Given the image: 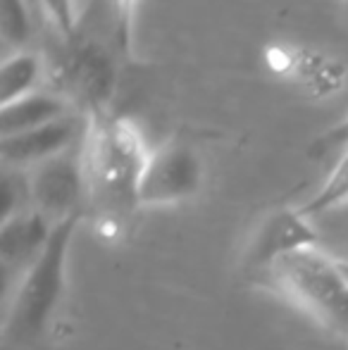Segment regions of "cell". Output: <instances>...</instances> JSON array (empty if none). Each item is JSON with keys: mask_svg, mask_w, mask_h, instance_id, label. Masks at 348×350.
<instances>
[{"mask_svg": "<svg viewBox=\"0 0 348 350\" xmlns=\"http://www.w3.org/2000/svg\"><path fill=\"white\" fill-rule=\"evenodd\" d=\"M203 186V162L181 141H168L150 150L139 186L141 208H165L193 198Z\"/></svg>", "mask_w": 348, "mask_h": 350, "instance_id": "cell-6", "label": "cell"}, {"mask_svg": "<svg viewBox=\"0 0 348 350\" xmlns=\"http://www.w3.org/2000/svg\"><path fill=\"white\" fill-rule=\"evenodd\" d=\"M267 272L291 303L348 341V281L336 258L322 248L303 250L279 260Z\"/></svg>", "mask_w": 348, "mask_h": 350, "instance_id": "cell-3", "label": "cell"}, {"mask_svg": "<svg viewBox=\"0 0 348 350\" xmlns=\"http://www.w3.org/2000/svg\"><path fill=\"white\" fill-rule=\"evenodd\" d=\"M79 215L53 226L43 253L19 277L14 295L5 310L3 329L14 341H34L55 314L67 284V260Z\"/></svg>", "mask_w": 348, "mask_h": 350, "instance_id": "cell-2", "label": "cell"}, {"mask_svg": "<svg viewBox=\"0 0 348 350\" xmlns=\"http://www.w3.org/2000/svg\"><path fill=\"white\" fill-rule=\"evenodd\" d=\"M86 136L81 143L88 200L103 215L122 217L139 205V186L150 150L139 129L110 110L86 115Z\"/></svg>", "mask_w": 348, "mask_h": 350, "instance_id": "cell-1", "label": "cell"}, {"mask_svg": "<svg viewBox=\"0 0 348 350\" xmlns=\"http://www.w3.org/2000/svg\"><path fill=\"white\" fill-rule=\"evenodd\" d=\"M346 5H348V0H346Z\"/></svg>", "mask_w": 348, "mask_h": 350, "instance_id": "cell-21", "label": "cell"}, {"mask_svg": "<svg viewBox=\"0 0 348 350\" xmlns=\"http://www.w3.org/2000/svg\"><path fill=\"white\" fill-rule=\"evenodd\" d=\"M41 74L43 62L34 53L19 51L14 55L5 57L3 67H0V105H10V103L36 91Z\"/></svg>", "mask_w": 348, "mask_h": 350, "instance_id": "cell-11", "label": "cell"}, {"mask_svg": "<svg viewBox=\"0 0 348 350\" xmlns=\"http://www.w3.org/2000/svg\"><path fill=\"white\" fill-rule=\"evenodd\" d=\"M317 219H322V226L315 224L322 239H325V234H327V236H332V239L339 241V243H348V203L325 212V215H320V217H315V221Z\"/></svg>", "mask_w": 348, "mask_h": 350, "instance_id": "cell-17", "label": "cell"}, {"mask_svg": "<svg viewBox=\"0 0 348 350\" xmlns=\"http://www.w3.org/2000/svg\"><path fill=\"white\" fill-rule=\"evenodd\" d=\"M339 262V269H341V274H344V279L348 281V260H336Z\"/></svg>", "mask_w": 348, "mask_h": 350, "instance_id": "cell-19", "label": "cell"}, {"mask_svg": "<svg viewBox=\"0 0 348 350\" xmlns=\"http://www.w3.org/2000/svg\"><path fill=\"white\" fill-rule=\"evenodd\" d=\"M112 3V41L122 55L129 57L134 51L136 12L141 0H110Z\"/></svg>", "mask_w": 348, "mask_h": 350, "instance_id": "cell-14", "label": "cell"}, {"mask_svg": "<svg viewBox=\"0 0 348 350\" xmlns=\"http://www.w3.org/2000/svg\"><path fill=\"white\" fill-rule=\"evenodd\" d=\"M29 203L36 212L57 224L77 217L88 200V184L81 146L31 167L27 174Z\"/></svg>", "mask_w": 348, "mask_h": 350, "instance_id": "cell-5", "label": "cell"}, {"mask_svg": "<svg viewBox=\"0 0 348 350\" xmlns=\"http://www.w3.org/2000/svg\"><path fill=\"white\" fill-rule=\"evenodd\" d=\"M0 217L10 219V217L19 215L27 208H22V198L29 200V186H27V176L19 179V174H12V172H5L3 174V186H0Z\"/></svg>", "mask_w": 348, "mask_h": 350, "instance_id": "cell-16", "label": "cell"}, {"mask_svg": "<svg viewBox=\"0 0 348 350\" xmlns=\"http://www.w3.org/2000/svg\"><path fill=\"white\" fill-rule=\"evenodd\" d=\"M41 10L51 19L53 29L62 41L77 36V10L75 0H41Z\"/></svg>", "mask_w": 348, "mask_h": 350, "instance_id": "cell-15", "label": "cell"}, {"mask_svg": "<svg viewBox=\"0 0 348 350\" xmlns=\"http://www.w3.org/2000/svg\"><path fill=\"white\" fill-rule=\"evenodd\" d=\"M36 10L29 0H0V33L10 46H24L31 36V14Z\"/></svg>", "mask_w": 348, "mask_h": 350, "instance_id": "cell-13", "label": "cell"}, {"mask_svg": "<svg viewBox=\"0 0 348 350\" xmlns=\"http://www.w3.org/2000/svg\"><path fill=\"white\" fill-rule=\"evenodd\" d=\"M62 43L65 53L53 72L60 96L70 103H79L86 115L107 110L117 81L112 55L98 43L81 41L79 36Z\"/></svg>", "mask_w": 348, "mask_h": 350, "instance_id": "cell-4", "label": "cell"}, {"mask_svg": "<svg viewBox=\"0 0 348 350\" xmlns=\"http://www.w3.org/2000/svg\"><path fill=\"white\" fill-rule=\"evenodd\" d=\"M53 226L55 224L48 217L34 208L5 219L0 226V260L5 269H22V274L27 272L46 248Z\"/></svg>", "mask_w": 348, "mask_h": 350, "instance_id": "cell-9", "label": "cell"}, {"mask_svg": "<svg viewBox=\"0 0 348 350\" xmlns=\"http://www.w3.org/2000/svg\"><path fill=\"white\" fill-rule=\"evenodd\" d=\"M344 150L348 148V117L339 124H334L332 129H327L325 134H320L310 146V155L320 157V155H327L332 150Z\"/></svg>", "mask_w": 348, "mask_h": 350, "instance_id": "cell-18", "label": "cell"}, {"mask_svg": "<svg viewBox=\"0 0 348 350\" xmlns=\"http://www.w3.org/2000/svg\"><path fill=\"white\" fill-rule=\"evenodd\" d=\"M317 248H322V236L315 221L303 215L301 208H282L269 212L253 231L246 248V262L248 267L269 269L289 255Z\"/></svg>", "mask_w": 348, "mask_h": 350, "instance_id": "cell-7", "label": "cell"}, {"mask_svg": "<svg viewBox=\"0 0 348 350\" xmlns=\"http://www.w3.org/2000/svg\"><path fill=\"white\" fill-rule=\"evenodd\" d=\"M70 112V100H65L60 93L34 91L10 105H0V139L38 129Z\"/></svg>", "mask_w": 348, "mask_h": 350, "instance_id": "cell-10", "label": "cell"}, {"mask_svg": "<svg viewBox=\"0 0 348 350\" xmlns=\"http://www.w3.org/2000/svg\"><path fill=\"white\" fill-rule=\"evenodd\" d=\"M29 5H31L34 10H41V0H29Z\"/></svg>", "mask_w": 348, "mask_h": 350, "instance_id": "cell-20", "label": "cell"}, {"mask_svg": "<svg viewBox=\"0 0 348 350\" xmlns=\"http://www.w3.org/2000/svg\"><path fill=\"white\" fill-rule=\"evenodd\" d=\"M344 203H348V148L341 150V157L336 160L334 170L330 172L320 191L306 205H301V212L315 219V217L325 215V212L339 208Z\"/></svg>", "mask_w": 348, "mask_h": 350, "instance_id": "cell-12", "label": "cell"}, {"mask_svg": "<svg viewBox=\"0 0 348 350\" xmlns=\"http://www.w3.org/2000/svg\"><path fill=\"white\" fill-rule=\"evenodd\" d=\"M88 120H81L75 112L60 117V120L43 124L38 129L24 131L17 136L0 139V155L5 167L10 170H31L41 162L57 157L67 150H75L77 143H84Z\"/></svg>", "mask_w": 348, "mask_h": 350, "instance_id": "cell-8", "label": "cell"}]
</instances>
